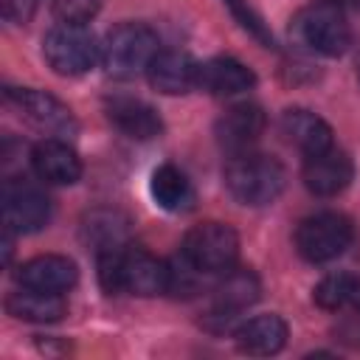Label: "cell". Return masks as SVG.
<instances>
[{
  "mask_svg": "<svg viewBox=\"0 0 360 360\" xmlns=\"http://www.w3.org/2000/svg\"><path fill=\"white\" fill-rule=\"evenodd\" d=\"M284 186H287V172L270 155L242 152L233 155L225 166V188L242 205H253V208L270 205L273 200H278Z\"/></svg>",
  "mask_w": 360,
  "mask_h": 360,
  "instance_id": "1",
  "label": "cell"
},
{
  "mask_svg": "<svg viewBox=\"0 0 360 360\" xmlns=\"http://www.w3.org/2000/svg\"><path fill=\"white\" fill-rule=\"evenodd\" d=\"M290 37L309 53L340 56L352 45V28L340 8L332 0H315L301 8L290 22Z\"/></svg>",
  "mask_w": 360,
  "mask_h": 360,
  "instance_id": "2",
  "label": "cell"
},
{
  "mask_svg": "<svg viewBox=\"0 0 360 360\" xmlns=\"http://www.w3.org/2000/svg\"><path fill=\"white\" fill-rule=\"evenodd\" d=\"M158 34L143 22H121L107 31L101 42V65L112 79H135L146 73L158 56Z\"/></svg>",
  "mask_w": 360,
  "mask_h": 360,
  "instance_id": "3",
  "label": "cell"
},
{
  "mask_svg": "<svg viewBox=\"0 0 360 360\" xmlns=\"http://www.w3.org/2000/svg\"><path fill=\"white\" fill-rule=\"evenodd\" d=\"M42 56L59 76H82L101 62V45L87 25L59 22L42 39Z\"/></svg>",
  "mask_w": 360,
  "mask_h": 360,
  "instance_id": "4",
  "label": "cell"
},
{
  "mask_svg": "<svg viewBox=\"0 0 360 360\" xmlns=\"http://www.w3.org/2000/svg\"><path fill=\"white\" fill-rule=\"evenodd\" d=\"M354 239L352 219L338 211H321L298 222L295 228V250L301 259L312 264H323L346 253V248Z\"/></svg>",
  "mask_w": 360,
  "mask_h": 360,
  "instance_id": "5",
  "label": "cell"
},
{
  "mask_svg": "<svg viewBox=\"0 0 360 360\" xmlns=\"http://www.w3.org/2000/svg\"><path fill=\"white\" fill-rule=\"evenodd\" d=\"M180 253L205 276L225 273L239 256V236L225 222H200L186 233Z\"/></svg>",
  "mask_w": 360,
  "mask_h": 360,
  "instance_id": "6",
  "label": "cell"
},
{
  "mask_svg": "<svg viewBox=\"0 0 360 360\" xmlns=\"http://www.w3.org/2000/svg\"><path fill=\"white\" fill-rule=\"evenodd\" d=\"M3 228L14 233H34L48 225L51 202L48 197L28 180H6L3 183Z\"/></svg>",
  "mask_w": 360,
  "mask_h": 360,
  "instance_id": "7",
  "label": "cell"
},
{
  "mask_svg": "<svg viewBox=\"0 0 360 360\" xmlns=\"http://www.w3.org/2000/svg\"><path fill=\"white\" fill-rule=\"evenodd\" d=\"M6 101L14 104L31 124H37L45 132H53V135H73L76 132V118H73L70 107L45 90L6 87Z\"/></svg>",
  "mask_w": 360,
  "mask_h": 360,
  "instance_id": "8",
  "label": "cell"
},
{
  "mask_svg": "<svg viewBox=\"0 0 360 360\" xmlns=\"http://www.w3.org/2000/svg\"><path fill=\"white\" fill-rule=\"evenodd\" d=\"M301 177H304V186L315 197H338L352 183L354 163L343 149L329 146V149H323L318 155H307L304 158Z\"/></svg>",
  "mask_w": 360,
  "mask_h": 360,
  "instance_id": "9",
  "label": "cell"
},
{
  "mask_svg": "<svg viewBox=\"0 0 360 360\" xmlns=\"http://www.w3.org/2000/svg\"><path fill=\"white\" fill-rule=\"evenodd\" d=\"M264 124H267L264 110H262L259 104L242 101V104L228 107V110L217 118L214 135H217V143H219L225 152L242 155V152H248V149L262 138Z\"/></svg>",
  "mask_w": 360,
  "mask_h": 360,
  "instance_id": "10",
  "label": "cell"
},
{
  "mask_svg": "<svg viewBox=\"0 0 360 360\" xmlns=\"http://www.w3.org/2000/svg\"><path fill=\"white\" fill-rule=\"evenodd\" d=\"M121 292L158 295L169 292V264L143 248L121 250Z\"/></svg>",
  "mask_w": 360,
  "mask_h": 360,
  "instance_id": "11",
  "label": "cell"
},
{
  "mask_svg": "<svg viewBox=\"0 0 360 360\" xmlns=\"http://www.w3.org/2000/svg\"><path fill=\"white\" fill-rule=\"evenodd\" d=\"M79 281V267L73 259L59 256V253H45V256H34L28 262L20 264L17 270V284L20 287H31V290H42V292H68L73 290Z\"/></svg>",
  "mask_w": 360,
  "mask_h": 360,
  "instance_id": "12",
  "label": "cell"
},
{
  "mask_svg": "<svg viewBox=\"0 0 360 360\" xmlns=\"http://www.w3.org/2000/svg\"><path fill=\"white\" fill-rule=\"evenodd\" d=\"M107 110V118L115 129H121L127 138H135V141H152L163 132V121L158 115V110L141 98H132V96H115V98H107L104 104Z\"/></svg>",
  "mask_w": 360,
  "mask_h": 360,
  "instance_id": "13",
  "label": "cell"
},
{
  "mask_svg": "<svg viewBox=\"0 0 360 360\" xmlns=\"http://www.w3.org/2000/svg\"><path fill=\"white\" fill-rule=\"evenodd\" d=\"M31 166H34L37 177L51 186H70L82 177V160H79L76 149L56 138L39 141L31 149Z\"/></svg>",
  "mask_w": 360,
  "mask_h": 360,
  "instance_id": "14",
  "label": "cell"
},
{
  "mask_svg": "<svg viewBox=\"0 0 360 360\" xmlns=\"http://www.w3.org/2000/svg\"><path fill=\"white\" fill-rule=\"evenodd\" d=\"M259 292H262V284H259L253 270H233L231 267L222 273V281L214 287L211 315L219 321H231L239 312H245L250 304H256Z\"/></svg>",
  "mask_w": 360,
  "mask_h": 360,
  "instance_id": "15",
  "label": "cell"
},
{
  "mask_svg": "<svg viewBox=\"0 0 360 360\" xmlns=\"http://www.w3.org/2000/svg\"><path fill=\"white\" fill-rule=\"evenodd\" d=\"M197 70H200V65L188 53H183V51H158L146 76H149V84L158 93L183 96V93L197 87Z\"/></svg>",
  "mask_w": 360,
  "mask_h": 360,
  "instance_id": "16",
  "label": "cell"
},
{
  "mask_svg": "<svg viewBox=\"0 0 360 360\" xmlns=\"http://www.w3.org/2000/svg\"><path fill=\"white\" fill-rule=\"evenodd\" d=\"M256 84V73L233 59V56H214L200 65L197 70V87L211 96H236Z\"/></svg>",
  "mask_w": 360,
  "mask_h": 360,
  "instance_id": "17",
  "label": "cell"
},
{
  "mask_svg": "<svg viewBox=\"0 0 360 360\" xmlns=\"http://www.w3.org/2000/svg\"><path fill=\"white\" fill-rule=\"evenodd\" d=\"M281 132L284 138L307 158V155H318L332 143V127L312 110H304V107H292V110H284L281 115Z\"/></svg>",
  "mask_w": 360,
  "mask_h": 360,
  "instance_id": "18",
  "label": "cell"
},
{
  "mask_svg": "<svg viewBox=\"0 0 360 360\" xmlns=\"http://www.w3.org/2000/svg\"><path fill=\"white\" fill-rule=\"evenodd\" d=\"M287 323L281 315H256V318H248L245 323L236 326L233 338H236V346L239 352L245 354H256V357H267V354H276L284 349L287 343Z\"/></svg>",
  "mask_w": 360,
  "mask_h": 360,
  "instance_id": "19",
  "label": "cell"
},
{
  "mask_svg": "<svg viewBox=\"0 0 360 360\" xmlns=\"http://www.w3.org/2000/svg\"><path fill=\"white\" fill-rule=\"evenodd\" d=\"M149 194H152V200H155L163 211H172V214L191 211L194 202H197V194H194L191 180L186 177V172H180V169L172 166V163H163V166H158V169L152 172Z\"/></svg>",
  "mask_w": 360,
  "mask_h": 360,
  "instance_id": "20",
  "label": "cell"
},
{
  "mask_svg": "<svg viewBox=\"0 0 360 360\" xmlns=\"http://www.w3.org/2000/svg\"><path fill=\"white\" fill-rule=\"evenodd\" d=\"M6 312L14 315L17 321H28V323H56L65 318L68 304L62 301L59 292H42V290L22 287L17 292H8Z\"/></svg>",
  "mask_w": 360,
  "mask_h": 360,
  "instance_id": "21",
  "label": "cell"
},
{
  "mask_svg": "<svg viewBox=\"0 0 360 360\" xmlns=\"http://www.w3.org/2000/svg\"><path fill=\"white\" fill-rule=\"evenodd\" d=\"M127 236H129V219L112 208H96L82 222V239L93 245L96 253L127 248Z\"/></svg>",
  "mask_w": 360,
  "mask_h": 360,
  "instance_id": "22",
  "label": "cell"
},
{
  "mask_svg": "<svg viewBox=\"0 0 360 360\" xmlns=\"http://www.w3.org/2000/svg\"><path fill=\"white\" fill-rule=\"evenodd\" d=\"M312 301L326 312H360V276L354 273H329L315 290Z\"/></svg>",
  "mask_w": 360,
  "mask_h": 360,
  "instance_id": "23",
  "label": "cell"
},
{
  "mask_svg": "<svg viewBox=\"0 0 360 360\" xmlns=\"http://www.w3.org/2000/svg\"><path fill=\"white\" fill-rule=\"evenodd\" d=\"M228 8H231V14H233V20L253 37V39H259L264 48H273L276 45V39H273V34H270V28H267V22L262 20V14L248 3V0H222Z\"/></svg>",
  "mask_w": 360,
  "mask_h": 360,
  "instance_id": "24",
  "label": "cell"
},
{
  "mask_svg": "<svg viewBox=\"0 0 360 360\" xmlns=\"http://www.w3.org/2000/svg\"><path fill=\"white\" fill-rule=\"evenodd\" d=\"M98 8H101V0H53L56 20L73 22V25H84L98 14Z\"/></svg>",
  "mask_w": 360,
  "mask_h": 360,
  "instance_id": "25",
  "label": "cell"
},
{
  "mask_svg": "<svg viewBox=\"0 0 360 360\" xmlns=\"http://www.w3.org/2000/svg\"><path fill=\"white\" fill-rule=\"evenodd\" d=\"M0 6L8 22H28L37 11V0H0Z\"/></svg>",
  "mask_w": 360,
  "mask_h": 360,
  "instance_id": "26",
  "label": "cell"
},
{
  "mask_svg": "<svg viewBox=\"0 0 360 360\" xmlns=\"http://www.w3.org/2000/svg\"><path fill=\"white\" fill-rule=\"evenodd\" d=\"M335 335H338L340 340L352 343V346H360V312H354V318L343 321V323L335 329Z\"/></svg>",
  "mask_w": 360,
  "mask_h": 360,
  "instance_id": "27",
  "label": "cell"
},
{
  "mask_svg": "<svg viewBox=\"0 0 360 360\" xmlns=\"http://www.w3.org/2000/svg\"><path fill=\"white\" fill-rule=\"evenodd\" d=\"M357 79H360V53H357Z\"/></svg>",
  "mask_w": 360,
  "mask_h": 360,
  "instance_id": "28",
  "label": "cell"
},
{
  "mask_svg": "<svg viewBox=\"0 0 360 360\" xmlns=\"http://www.w3.org/2000/svg\"><path fill=\"white\" fill-rule=\"evenodd\" d=\"M332 3H340V0H332Z\"/></svg>",
  "mask_w": 360,
  "mask_h": 360,
  "instance_id": "29",
  "label": "cell"
}]
</instances>
